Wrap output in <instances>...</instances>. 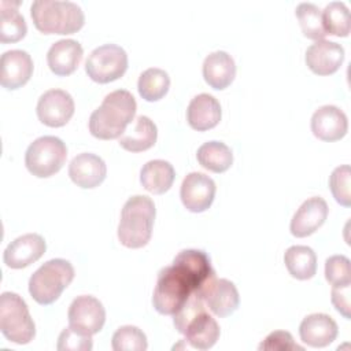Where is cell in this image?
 I'll use <instances>...</instances> for the list:
<instances>
[{"instance_id":"1","label":"cell","mask_w":351,"mask_h":351,"mask_svg":"<svg viewBox=\"0 0 351 351\" xmlns=\"http://www.w3.org/2000/svg\"><path fill=\"white\" fill-rule=\"evenodd\" d=\"M137 104L129 90L108 93L89 117V132L100 140L119 138L136 115Z\"/></svg>"},{"instance_id":"2","label":"cell","mask_w":351,"mask_h":351,"mask_svg":"<svg viewBox=\"0 0 351 351\" xmlns=\"http://www.w3.org/2000/svg\"><path fill=\"white\" fill-rule=\"evenodd\" d=\"M203 298L193 292L184 306L173 314V324L178 333L185 336L191 347L197 350L211 348L219 339V325L207 313Z\"/></svg>"},{"instance_id":"3","label":"cell","mask_w":351,"mask_h":351,"mask_svg":"<svg viewBox=\"0 0 351 351\" xmlns=\"http://www.w3.org/2000/svg\"><path fill=\"white\" fill-rule=\"evenodd\" d=\"M156 208L154 200L144 195H136L123 204L118 225V239L128 248H141L152 236Z\"/></svg>"},{"instance_id":"4","label":"cell","mask_w":351,"mask_h":351,"mask_svg":"<svg viewBox=\"0 0 351 351\" xmlns=\"http://www.w3.org/2000/svg\"><path fill=\"white\" fill-rule=\"evenodd\" d=\"M30 15L36 29L44 34H73L85 23L84 11L73 1L36 0Z\"/></svg>"},{"instance_id":"5","label":"cell","mask_w":351,"mask_h":351,"mask_svg":"<svg viewBox=\"0 0 351 351\" xmlns=\"http://www.w3.org/2000/svg\"><path fill=\"white\" fill-rule=\"evenodd\" d=\"M197 292V287L188 273L171 263L158 274V281L152 295V304L159 314L173 315L188 300L191 293Z\"/></svg>"},{"instance_id":"6","label":"cell","mask_w":351,"mask_h":351,"mask_svg":"<svg viewBox=\"0 0 351 351\" xmlns=\"http://www.w3.org/2000/svg\"><path fill=\"white\" fill-rule=\"evenodd\" d=\"M73 265L62 258H55L40 266L29 280L30 296L43 306L52 304L74 280Z\"/></svg>"},{"instance_id":"7","label":"cell","mask_w":351,"mask_h":351,"mask_svg":"<svg viewBox=\"0 0 351 351\" xmlns=\"http://www.w3.org/2000/svg\"><path fill=\"white\" fill-rule=\"evenodd\" d=\"M0 330L15 344H27L36 335L27 304L18 293L3 292L0 296Z\"/></svg>"},{"instance_id":"8","label":"cell","mask_w":351,"mask_h":351,"mask_svg":"<svg viewBox=\"0 0 351 351\" xmlns=\"http://www.w3.org/2000/svg\"><path fill=\"white\" fill-rule=\"evenodd\" d=\"M67 158L66 144L55 136L36 138L26 149L25 165L29 173L38 178H47L58 173Z\"/></svg>"},{"instance_id":"9","label":"cell","mask_w":351,"mask_h":351,"mask_svg":"<svg viewBox=\"0 0 351 351\" xmlns=\"http://www.w3.org/2000/svg\"><path fill=\"white\" fill-rule=\"evenodd\" d=\"M128 70V53L117 44L95 48L85 62L88 77L99 84H108L121 78Z\"/></svg>"},{"instance_id":"10","label":"cell","mask_w":351,"mask_h":351,"mask_svg":"<svg viewBox=\"0 0 351 351\" xmlns=\"http://www.w3.org/2000/svg\"><path fill=\"white\" fill-rule=\"evenodd\" d=\"M67 318L70 328L82 335L93 336L104 326L106 310L101 302L95 296L81 295L71 302Z\"/></svg>"},{"instance_id":"11","label":"cell","mask_w":351,"mask_h":351,"mask_svg":"<svg viewBox=\"0 0 351 351\" xmlns=\"http://www.w3.org/2000/svg\"><path fill=\"white\" fill-rule=\"evenodd\" d=\"M74 100L63 89H49L37 101V117L41 123L49 128L64 126L74 115Z\"/></svg>"},{"instance_id":"12","label":"cell","mask_w":351,"mask_h":351,"mask_svg":"<svg viewBox=\"0 0 351 351\" xmlns=\"http://www.w3.org/2000/svg\"><path fill=\"white\" fill-rule=\"evenodd\" d=\"M215 191L217 186L211 177L199 171H193L184 178L180 196L184 207L188 211L203 213L213 204Z\"/></svg>"},{"instance_id":"13","label":"cell","mask_w":351,"mask_h":351,"mask_svg":"<svg viewBox=\"0 0 351 351\" xmlns=\"http://www.w3.org/2000/svg\"><path fill=\"white\" fill-rule=\"evenodd\" d=\"M199 295L203 298L211 313L221 318L233 314L240 304L236 285L226 278H213Z\"/></svg>"},{"instance_id":"14","label":"cell","mask_w":351,"mask_h":351,"mask_svg":"<svg viewBox=\"0 0 351 351\" xmlns=\"http://www.w3.org/2000/svg\"><path fill=\"white\" fill-rule=\"evenodd\" d=\"M47 244L43 236L27 233L11 241L3 254L4 263L11 269H23L37 262L45 252Z\"/></svg>"},{"instance_id":"15","label":"cell","mask_w":351,"mask_h":351,"mask_svg":"<svg viewBox=\"0 0 351 351\" xmlns=\"http://www.w3.org/2000/svg\"><path fill=\"white\" fill-rule=\"evenodd\" d=\"M304 60L314 74L330 75L343 64L344 48L335 41L319 40L307 48Z\"/></svg>"},{"instance_id":"16","label":"cell","mask_w":351,"mask_h":351,"mask_svg":"<svg viewBox=\"0 0 351 351\" xmlns=\"http://www.w3.org/2000/svg\"><path fill=\"white\" fill-rule=\"evenodd\" d=\"M0 84L8 90L23 86L33 74V60L26 51L11 49L0 59Z\"/></svg>"},{"instance_id":"17","label":"cell","mask_w":351,"mask_h":351,"mask_svg":"<svg viewBox=\"0 0 351 351\" xmlns=\"http://www.w3.org/2000/svg\"><path fill=\"white\" fill-rule=\"evenodd\" d=\"M348 119L336 106H322L311 117V132L322 141H337L347 134Z\"/></svg>"},{"instance_id":"18","label":"cell","mask_w":351,"mask_h":351,"mask_svg":"<svg viewBox=\"0 0 351 351\" xmlns=\"http://www.w3.org/2000/svg\"><path fill=\"white\" fill-rule=\"evenodd\" d=\"M69 176L77 186L92 189L99 186L106 180L107 166L99 155L82 152L74 156L70 162Z\"/></svg>"},{"instance_id":"19","label":"cell","mask_w":351,"mask_h":351,"mask_svg":"<svg viewBox=\"0 0 351 351\" xmlns=\"http://www.w3.org/2000/svg\"><path fill=\"white\" fill-rule=\"evenodd\" d=\"M328 204L319 196H313L302 203L291 219V233L295 237H307L318 230L328 218Z\"/></svg>"},{"instance_id":"20","label":"cell","mask_w":351,"mask_h":351,"mask_svg":"<svg viewBox=\"0 0 351 351\" xmlns=\"http://www.w3.org/2000/svg\"><path fill=\"white\" fill-rule=\"evenodd\" d=\"M339 333L336 321L322 313L310 314L299 325L300 340L314 348H322L332 344Z\"/></svg>"},{"instance_id":"21","label":"cell","mask_w":351,"mask_h":351,"mask_svg":"<svg viewBox=\"0 0 351 351\" xmlns=\"http://www.w3.org/2000/svg\"><path fill=\"white\" fill-rule=\"evenodd\" d=\"M84 49L75 40H59L51 45L47 53L49 70L59 77L73 74L82 60Z\"/></svg>"},{"instance_id":"22","label":"cell","mask_w":351,"mask_h":351,"mask_svg":"<svg viewBox=\"0 0 351 351\" xmlns=\"http://www.w3.org/2000/svg\"><path fill=\"white\" fill-rule=\"evenodd\" d=\"M221 117L222 110L219 101L208 93H200L189 101L186 119L189 126L197 132L215 128L219 123Z\"/></svg>"},{"instance_id":"23","label":"cell","mask_w":351,"mask_h":351,"mask_svg":"<svg viewBox=\"0 0 351 351\" xmlns=\"http://www.w3.org/2000/svg\"><path fill=\"white\" fill-rule=\"evenodd\" d=\"M204 81L217 90L228 88L236 77V63L225 51H215L206 56L203 62Z\"/></svg>"},{"instance_id":"24","label":"cell","mask_w":351,"mask_h":351,"mask_svg":"<svg viewBox=\"0 0 351 351\" xmlns=\"http://www.w3.org/2000/svg\"><path fill=\"white\" fill-rule=\"evenodd\" d=\"M173 263L188 273L196 284L199 293L213 278H215L210 256L202 250H184L176 255Z\"/></svg>"},{"instance_id":"25","label":"cell","mask_w":351,"mask_h":351,"mask_svg":"<svg viewBox=\"0 0 351 351\" xmlns=\"http://www.w3.org/2000/svg\"><path fill=\"white\" fill-rule=\"evenodd\" d=\"M176 178L173 165L163 159H154L147 162L140 170L141 185L154 195H162L167 192Z\"/></svg>"},{"instance_id":"26","label":"cell","mask_w":351,"mask_h":351,"mask_svg":"<svg viewBox=\"0 0 351 351\" xmlns=\"http://www.w3.org/2000/svg\"><path fill=\"white\" fill-rule=\"evenodd\" d=\"M158 138L156 125L145 115L136 118L134 125L119 137V145L129 152H141L154 147Z\"/></svg>"},{"instance_id":"27","label":"cell","mask_w":351,"mask_h":351,"mask_svg":"<svg viewBox=\"0 0 351 351\" xmlns=\"http://www.w3.org/2000/svg\"><path fill=\"white\" fill-rule=\"evenodd\" d=\"M289 274L296 280H310L317 273V255L307 245H292L284 254Z\"/></svg>"},{"instance_id":"28","label":"cell","mask_w":351,"mask_h":351,"mask_svg":"<svg viewBox=\"0 0 351 351\" xmlns=\"http://www.w3.org/2000/svg\"><path fill=\"white\" fill-rule=\"evenodd\" d=\"M21 3L0 1V41L16 43L27 33V26L23 15L18 11Z\"/></svg>"},{"instance_id":"29","label":"cell","mask_w":351,"mask_h":351,"mask_svg":"<svg viewBox=\"0 0 351 351\" xmlns=\"http://www.w3.org/2000/svg\"><path fill=\"white\" fill-rule=\"evenodd\" d=\"M196 158L200 166L213 171L223 173L233 163L232 149L222 141H207L197 148Z\"/></svg>"},{"instance_id":"30","label":"cell","mask_w":351,"mask_h":351,"mask_svg":"<svg viewBox=\"0 0 351 351\" xmlns=\"http://www.w3.org/2000/svg\"><path fill=\"white\" fill-rule=\"evenodd\" d=\"M170 88V77L169 74L158 67L147 69L141 73L137 89L140 96L145 101H158L167 93Z\"/></svg>"},{"instance_id":"31","label":"cell","mask_w":351,"mask_h":351,"mask_svg":"<svg viewBox=\"0 0 351 351\" xmlns=\"http://www.w3.org/2000/svg\"><path fill=\"white\" fill-rule=\"evenodd\" d=\"M322 25L326 34L347 37L350 34V11L343 1H332L322 11Z\"/></svg>"},{"instance_id":"32","label":"cell","mask_w":351,"mask_h":351,"mask_svg":"<svg viewBox=\"0 0 351 351\" xmlns=\"http://www.w3.org/2000/svg\"><path fill=\"white\" fill-rule=\"evenodd\" d=\"M296 18L304 37L310 40H324L326 32L322 25V11L313 3H300L296 7Z\"/></svg>"},{"instance_id":"33","label":"cell","mask_w":351,"mask_h":351,"mask_svg":"<svg viewBox=\"0 0 351 351\" xmlns=\"http://www.w3.org/2000/svg\"><path fill=\"white\" fill-rule=\"evenodd\" d=\"M111 346L114 351H145L148 341L141 329L133 325H125L115 330Z\"/></svg>"},{"instance_id":"34","label":"cell","mask_w":351,"mask_h":351,"mask_svg":"<svg viewBox=\"0 0 351 351\" xmlns=\"http://www.w3.org/2000/svg\"><path fill=\"white\" fill-rule=\"evenodd\" d=\"M329 188L335 200L344 206H351V167L343 165L336 167L329 177Z\"/></svg>"},{"instance_id":"35","label":"cell","mask_w":351,"mask_h":351,"mask_svg":"<svg viewBox=\"0 0 351 351\" xmlns=\"http://www.w3.org/2000/svg\"><path fill=\"white\" fill-rule=\"evenodd\" d=\"M325 278L332 287L351 285L350 259L346 255L329 256L325 262Z\"/></svg>"},{"instance_id":"36","label":"cell","mask_w":351,"mask_h":351,"mask_svg":"<svg viewBox=\"0 0 351 351\" xmlns=\"http://www.w3.org/2000/svg\"><path fill=\"white\" fill-rule=\"evenodd\" d=\"M92 347V336L82 335L70 326L60 332L56 346L59 351H90Z\"/></svg>"},{"instance_id":"37","label":"cell","mask_w":351,"mask_h":351,"mask_svg":"<svg viewBox=\"0 0 351 351\" xmlns=\"http://www.w3.org/2000/svg\"><path fill=\"white\" fill-rule=\"evenodd\" d=\"M259 350H267V351H293L299 350L303 351V347L298 346L293 341V337L289 332L285 330H274L259 344Z\"/></svg>"},{"instance_id":"38","label":"cell","mask_w":351,"mask_h":351,"mask_svg":"<svg viewBox=\"0 0 351 351\" xmlns=\"http://www.w3.org/2000/svg\"><path fill=\"white\" fill-rule=\"evenodd\" d=\"M330 299L332 303L335 306V308L347 319L351 318L350 314V308H351V303H350V296H351V285H343V287H332V292H330Z\"/></svg>"}]
</instances>
